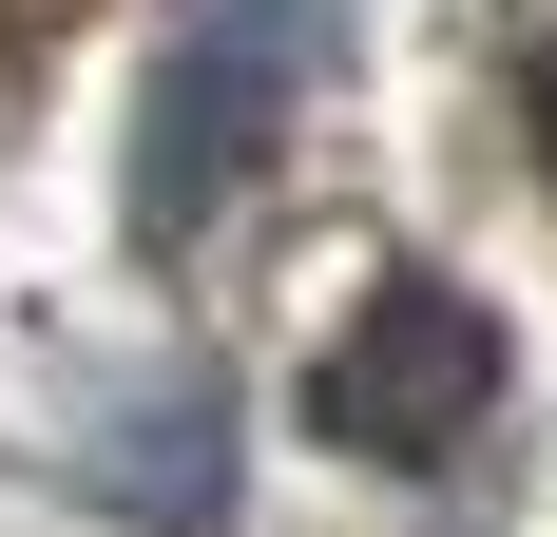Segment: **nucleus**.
<instances>
[{
  "label": "nucleus",
  "mask_w": 557,
  "mask_h": 537,
  "mask_svg": "<svg viewBox=\"0 0 557 537\" xmlns=\"http://www.w3.org/2000/svg\"><path fill=\"white\" fill-rule=\"evenodd\" d=\"M327 77V0H193L154 115H135V250H193V230L250 192V154L288 135V97Z\"/></svg>",
  "instance_id": "f257e3e1"
},
{
  "label": "nucleus",
  "mask_w": 557,
  "mask_h": 537,
  "mask_svg": "<svg viewBox=\"0 0 557 537\" xmlns=\"http://www.w3.org/2000/svg\"><path fill=\"white\" fill-rule=\"evenodd\" d=\"M481 403H500V326L461 308V288L346 308V346L308 365V423H327L346 461H443V441H481Z\"/></svg>",
  "instance_id": "f03ea898"
},
{
  "label": "nucleus",
  "mask_w": 557,
  "mask_h": 537,
  "mask_svg": "<svg viewBox=\"0 0 557 537\" xmlns=\"http://www.w3.org/2000/svg\"><path fill=\"white\" fill-rule=\"evenodd\" d=\"M77 499L212 537V519H231V403H212V384H115L97 423H77Z\"/></svg>",
  "instance_id": "7ed1b4c3"
},
{
  "label": "nucleus",
  "mask_w": 557,
  "mask_h": 537,
  "mask_svg": "<svg viewBox=\"0 0 557 537\" xmlns=\"http://www.w3.org/2000/svg\"><path fill=\"white\" fill-rule=\"evenodd\" d=\"M539 154H557V39H539Z\"/></svg>",
  "instance_id": "20e7f679"
}]
</instances>
